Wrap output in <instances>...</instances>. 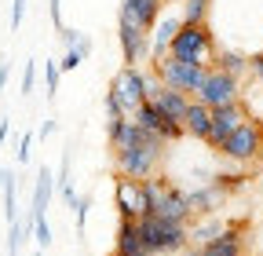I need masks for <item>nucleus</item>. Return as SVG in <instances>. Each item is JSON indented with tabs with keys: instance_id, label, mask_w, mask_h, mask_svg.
Returning a JSON list of instances; mask_svg holds the SVG:
<instances>
[{
	"instance_id": "obj_1",
	"label": "nucleus",
	"mask_w": 263,
	"mask_h": 256,
	"mask_svg": "<svg viewBox=\"0 0 263 256\" xmlns=\"http://www.w3.org/2000/svg\"><path fill=\"white\" fill-rule=\"evenodd\" d=\"M164 154H168V143H164L161 136H154V132H143L139 143L114 150V169L124 179H154L161 172Z\"/></svg>"
},
{
	"instance_id": "obj_2",
	"label": "nucleus",
	"mask_w": 263,
	"mask_h": 256,
	"mask_svg": "<svg viewBox=\"0 0 263 256\" xmlns=\"http://www.w3.org/2000/svg\"><path fill=\"white\" fill-rule=\"evenodd\" d=\"M139 223V238L143 249L150 256H186L190 252V227L186 223H172V220H161V216H143Z\"/></svg>"
},
{
	"instance_id": "obj_3",
	"label": "nucleus",
	"mask_w": 263,
	"mask_h": 256,
	"mask_svg": "<svg viewBox=\"0 0 263 256\" xmlns=\"http://www.w3.org/2000/svg\"><path fill=\"white\" fill-rule=\"evenodd\" d=\"M219 51V41H216V29L209 22H183L179 33L168 48L172 59H183V62H194V66H212V59Z\"/></svg>"
},
{
	"instance_id": "obj_4",
	"label": "nucleus",
	"mask_w": 263,
	"mask_h": 256,
	"mask_svg": "<svg viewBox=\"0 0 263 256\" xmlns=\"http://www.w3.org/2000/svg\"><path fill=\"white\" fill-rule=\"evenodd\" d=\"M219 157H227L230 165H238V169H249V165H256L259 157H263V124L259 121H241L234 132L227 136V143L216 150Z\"/></svg>"
},
{
	"instance_id": "obj_5",
	"label": "nucleus",
	"mask_w": 263,
	"mask_h": 256,
	"mask_svg": "<svg viewBox=\"0 0 263 256\" xmlns=\"http://www.w3.org/2000/svg\"><path fill=\"white\" fill-rule=\"evenodd\" d=\"M150 77H154V74H146L143 66H121V70L114 74V81H110L106 92L121 103L124 117H132L143 103H150Z\"/></svg>"
},
{
	"instance_id": "obj_6",
	"label": "nucleus",
	"mask_w": 263,
	"mask_h": 256,
	"mask_svg": "<svg viewBox=\"0 0 263 256\" xmlns=\"http://www.w3.org/2000/svg\"><path fill=\"white\" fill-rule=\"evenodd\" d=\"M150 70H154V77H157L164 88L186 92L190 99L197 95V88H201V81H205V74H209V66H194V62H183V59H172V55L150 62Z\"/></svg>"
},
{
	"instance_id": "obj_7",
	"label": "nucleus",
	"mask_w": 263,
	"mask_h": 256,
	"mask_svg": "<svg viewBox=\"0 0 263 256\" xmlns=\"http://www.w3.org/2000/svg\"><path fill=\"white\" fill-rule=\"evenodd\" d=\"M194 99L205 103L209 110L234 106V103L241 99V81L230 77V74H223V70H216V66H209V74H205V81H201V88H197Z\"/></svg>"
},
{
	"instance_id": "obj_8",
	"label": "nucleus",
	"mask_w": 263,
	"mask_h": 256,
	"mask_svg": "<svg viewBox=\"0 0 263 256\" xmlns=\"http://www.w3.org/2000/svg\"><path fill=\"white\" fill-rule=\"evenodd\" d=\"M117 44H121V59L124 66H139V62H150V33L139 29L136 22H128L117 15Z\"/></svg>"
},
{
	"instance_id": "obj_9",
	"label": "nucleus",
	"mask_w": 263,
	"mask_h": 256,
	"mask_svg": "<svg viewBox=\"0 0 263 256\" xmlns=\"http://www.w3.org/2000/svg\"><path fill=\"white\" fill-rule=\"evenodd\" d=\"M190 252H197V256H245V252H249L245 227H241V223H227V231H223L219 238L197 245V249H190Z\"/></svg>"
},
{
	"instance_id": "obj_10",
	"label": "nucleus",
	"mask_w": 263,
	"mask_h": 256,
	"mask_svg": "<svg viewBox=\"0 0 263 256\" xmlns=\"http://www.w3.org/2000/svg\"><path fill=\"white\" fill-rule=\"evenodd\" d=\"M154 74V70H150ZM150 103L168 117V121H176V124H183V117H186V106H190V95L186 92H176V88H164L157 77H150Z\"/></svg>"
},
{
	"instance_id": "obj_11",
	"label": "nucleus",
	"mask_w": 263,
	"mask_h": 256,
	"mask_svg": "<svg viewBox=\"0 0 263 256\" xmlns=\"http://www.w3.org/2000/svg\"><path fill=\"white\" fill-rule=\"evenodd\" d=\"M154 216H161V220H172V223H194V216H190V205H186V190L179 187V183H164V190H161V198H157V205H154Z\"/></svg>"
},
{
	"instance_id": "obj_12",
	"label": "nucleus",
	"mask_w": 263,
	"mask_h": 256,
	"mask_svg": "<svg viewBox=\"0 0 263 256\" xmlns=\"http://www.w3.org/2000/svg\"><path fill=\"white\" fill-rule=\"evenodd\" d=\"M241 121H245V110H241V103L212 110V128H209V139H205V147H209V150H219V147L227 143V136L234 132V128H238Z\"/></svg>"
},
{
	"instance_id": "obj_13",
	"label": "nucleus",
	"mask_w": 263,
	"mask_h": 256,
	"mask_svg": "<svg viewBox=\"0 0 263 256\" xmlns=\"http://www.w3.org/2000/svg\"><path fill=\"white\" fill-rule=\"evenodd\" d=\"M227 202V194L209 179V183H201V187H190L186 190V205H190V216L194 220H205V216H216V209Z\"/></svg>"
},
{
	"instance_id": "obj_14",
	"label": "nucleus",
	"mask_w": 263,
	"mask_h": 256,
	"mask_svg": "<svg viewBox=\"0 0 263 256\" xmlns=\"http://www.w3.org/2000/svg\"><path fill=\"white\" fill-rule=\"evenodd\" d=\"M179 26H183V19H179L176 11H164V15L157 19V26L150 29V62H157V59L168 55V48H172V41H176V33H179Z\"/></svg>"
},
{
	"instance_id": "obj_15",
	"label": "nucleus",
	"mask_w": 263,
	"mask_h": 256,
	"mask_svg": "<svg viewBox=\"0 0 263 256\" xmlns=\"http://www.w3.org/2000/svg\"><path fill=\"white\" fill-rule=\"evenodd\" d=\"M121 19H128V22H136L139 29H150L157 26V19L164 15V0H121V11H117Z\"/></svg>"
},
{
	"instance_id": "obj_16",
	"label": "nucleus",
	"mask_w": 263,
	"mask_h": 256,
	"mask_svg": "<svg viewBox=\"0 0 263 256\" xmlns=\"http://www.w3.org/2000/svg\"><path fill=\"white\" fill-rule=\"evenodd\" d=\"M209 128H212V110H209L205 103L190 99L186 117H183V132H186L190 139H197V143H205V139H209Z\"/></svg>"
},
{
	"instance_id": "obj_17",
	"label": "nucleus",
	"mask_w": 263,
	"mask_h": 256,
	"mask_svg": "<svg viewBox=\"0 0 263 256\" xmlns=\"http://www.w3.org/2000/svg\"><path fill=\"white\" fill-rule=\"evenodd\" d=\"M51 190H55V176L48 165L37 169V179H33V205H29V216H48V202H51Z\"/></svg>"
},
{
	"instance_id": "obj_18",
	"label": "nucleus",
	"mask_w": 263,
	"mask_h": 256,
	"mask_svg": "<svg viewBox=\"0 0 263 256\" xmlns=\"http://www.w3.org/2000/svg\"><path fill=\"white\" fill-rule=\"evenodd\" d=\"M212 66L223 70V74H230V77H238V81H245V77H249V55L238 51V48H223V44H219Z\"/></svg>"
},
{
	"instance_id": "obj_19",
	"label": "nucleus",
	"mask_w": 263,
	"mask_h": 256,
	"mask_svg": "<svg viewBox=\"0 0 263 256\" xmlns=\"http://www.w3.org/2000/svg\"><path fill=\"white\" fill-rule=\"evenodd\" d=\"M241 110H245V117L249 121H259L263 124V81H256V77H245L241 81Z\"/></svg>"
},
{
	"instance_id": "obj_20",
	"label": "nucleus",
	"mask_w": 263,
	"mask_h": 256,
	"mask_svg": "<svg viewBox=\"0 0 263 256\" xmlns=\"http://www.w3.org/2000/svg\"><path fill=\"white\" fill-rule=\"evenodd\" d=\"M223 231H227V223H223V220H216V216H205V220H194V223H190V245L197 249V245H205V242L219 238Z\"/></svg>"
},
{
	"instance_id": "obj_21",
	"label": "nucleus",
	"mask_w": 263,
	"mask_h": 256,
	"mask_svg": "<svg viewBox=\"0 0 263 256\" xmlns=\"http://www.w3.org/2000/svg\"><path fill=\"white\" fill-rule=\"evenodd\" d=\"M88 55H91V37L84 33V37H81L73 48H66V51H62V59H59V70H62V74L77 70V66H81V62H84Z\"/></svg>"
},
{
	"instance_id": "obj_22",
	"label": "nucleus",
	"mask_w": 263,
	"mask_h": 256,
	"mask_svg": "<svg viewBox=\"0 0 263 256\" xmlns=\"http://www.w3.org/2000/svg\"><path fill=\"white\" fill-rule=\"evenodd\" d=\"M179 19L183 22H209L212 19V0H183L179 4Z\"/></svg>"
},
{
	"instance_id": "obj_23",
	"label": "nucleus",
	"mask_w": 263,
	"mask_h": 256,
	"mask_svg": "<svg viewBox=\"0 0 263 256\" xmlns=\"http://www.w3.org/2000/svg\"><path fill=\"white\" fill-rule=\"evenodd\" d=\"M212 183H216L223 194L230 198L234 190H241V187H245V176H241V172H212Z\"/></svg>"
},
{
	"instance_id": "obj_24",
	"label": "nucleus",
	"mask_w": 263,
	"mask_h": 256,
	"mask_svg": "<svg viewBox=\"0 0 263 256\" xmlns=\"http://www.w3.org/2000/svg\"><path fill=\"white\" fill-rule=\"evenodd\" d=\"M33 238H37V249H51V223H48V216L33 220Z\"/></svg>"
},
{
	"instance_id": "obj_25",
	"label": "nucleus",
	"mask_w": 263,
	"mask_h": 256,
	"mask_svg": "<svg viewBox=\"0 0 263 256\" xmlns=\"http://www.w3.org/2000/svg\"><path fill=\"white\" fill-rule=\"evenodd\" d=\"M73 223H77V234H84V223H88V209H91V194H81L73 205Z\"/></svg>"
},
{
	"instance_id": "obj_26",
	"label": "nucleus",
	"mask_w": 263,
	"mask_h": 256,
	"mask_svg": "<svg viewBox=\"0 0 263 256\" xmlns=\"http://www.w3.org/2000/svg\"><path fill=\"white\" fill-rule=\"evenodd\" d=\"M59 77H62V70H59V59H48V62H44V84H48V99H55V92H59Z\"/></svg>"
},
{
	"instance_id": "obj_27",
	"label": "nucleus",
	"mask_w": 263,
	"mask_h": 256,
	"mask_svg": "<svg viewBox=\"0 0 263 256\" xmlns=\"http://www.w3.org/2000/svg\"><path fill=\"white\" fill-rule=\"evenodd\" d=\"M29 147H33V132H22V136H18V150H15L18 165H26V161H29Z\"/></svg>"
},
{
	"instance_id": "obj_28",
	"label": "nucleus",
	"mask_w": 263,
	"mask_h": 256,
	"mask_svg": "<svg viewBox=\"0 0 263 256\" xmlns=\"http://www.w3.org/2000/svg\"><path fill=\"white\" fill-rule=\"evenodd\" d=\"M33 81H37V62H26V70H22V95H29L33 92Z\"/></svg>"
},
{
	"instance_id": "obj_29",
	"label": "nucleus",
	"mask_w": 263,
	"mask_h": 256,
	"mask_svg": "<svg viewBox=\"0 0 263 256\" xmlns=\"http://www.w3.org/2000/svg\"><path fill=\"white\" fill-rule=\"evenodd\" d=\"M26 19V0H11V29H18Z\"/></svg>"
},
{
	"instance_id": "obj_30",
	"label": "nucleus",
	"mask_w": 263,
	"mask_h": 256,
	"mask_svg": "<svg viewBox=\"0 0 263 256\" xmlns=\"http://www.w3.org/2000/svg\"><path fill=\"white\" fill-rule=\"evenodd\" d=\"M48 15H51V26H55V29L66 26V22H62V0H48Z\"/></svg>"
},
{
	"instance_id": "obj_31",
	"label": "nucleus",
	"mask_w": 263,
	"mask_h": 256,
	"mask_svg": "<svg viewBox=\"0 0 263 256\" xmlns=\"http://www.w3.org/2000/svg\"><path fill=\"white\" fill-rule=\"evenodd\" d=\"M8 74H11V66H8V59H0V92H4V84H8Z\"/></svg>"
},
{
	"instance_id": "obj_32",
	"label": "nucleus",
	"mask_w": 263,
	"mask_h": 256,
	"mask_svg": "<svg viewBox=\"0 0 263 256\" xmlns=\"http://www.w3.org/2000/svg\"><path fill=\"white\" fill-rule=\"evenodd\" d=\"M51 132H55V121H51V117H48V121H44V124H41V132H37V136H41V139H48V136H51Z\"/></svg>"
},
{
	"instance_id": "obj_33",
	"label": "nucleus",
	"mask_w": 263,
	"mask_h": 256,
	"mask_svg": "<svg viewBox=\"0 0 263 256\" xmlns=\"http://www.w3.org/2000/svg\"><path fill=\"white\" fill-rule=\"evenodd\" d=\"M8 132H11V124H8V117L0 121V147H4V139H8Z\"/></svg>"
},
{
	"instance_id": "obj_34",
	"label": "nucleus",
	"mask_w": 263,
	"mask_h": 256,
	"mask_svg": "<svg viewBox=\"0 0 263 256\" xmlns=\"http://www.w3.org/2000/svg\"><path fill=\"white\" fill-rule=\"evenodd\" d=\"M33 256H44V249H37V252H33Z\"/></svg>"
}]
</instances>
